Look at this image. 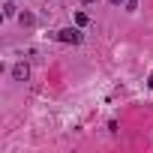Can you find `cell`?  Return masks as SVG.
Returning a JSON list of instances; mask_svg holds the SVG:
<instances>
[{"instance_id":"cell-3","label":"cell","mask_w":153,"mask_h":153,"mask_svg":"<svg viewBox=\"0 0 153 153\" xmlns=\"http://www.w3.org/2000/svg\"><path fill=\"white\" fill-rule=\"evenodd\" d=\"M75 24L84 27V24H87V15H84V12H75Z\"/></svg>"},{"instance_id":"cell-4","label":"cell","mask_w":153,"mask_h":153,"mask_svg":"<svg viewBox=\"0 0 153 153\" xmlns=\"http://www.w3.org/2000/svg\"><path fill=\"white\" fill-rule=\"evenodd\" d=\"M3 15H6V18H12V15H15V6H12V3H6V6H3Z\"/></svg>"},{"instance_id":"cell-1","label":"cell","mask_w":153,"mask_h":153,"mask_svg":"<svg viewBox=\"0 0 153 153\" xmlns=\"http://www.w3.org/2000/svg\"><path fill=\"white\" fill-rule=\"evenodd\" d=\"M57 39H60V42L78 45V42H81V30H78V27H63V30H57Z\"/></svg>"},{"instance_id":"cell-6","label":"cell","mask_w":153,"mask_h":153,"mask_svg":"<svg viewBox=\"0 0 153 153\" xmlns=\"http://www.w3.org/2000/svg\"><path fill=\"white\" fill-rule=\"evenodd\" d=\"M108 3H114V6H120V3H126V0H108Z\"/></svg>"},{"instance_id":"cell-7","label":"cell","mask_w":153,"mask_h":153,"mask_svg":"<svg viewBox=\"0 0 153 153\" xmlns=\"http://www.w3.org/2000/svg\"><path fill=\"white\" fill-rule=\"evenodd\" d=\"M150 87H153V75H150Z\"/></svg>"},{"instance_id":"cell-5","label":"cell","mask_w":153,"mask_h":153,"mask_svg":"<svg viewBox=\"0 0 153 153\" xmlns=\"http://www.w3.org/2000/svg\"><path fill=\"white\" fill-rule=\"evenodd\" d=\"M135 6H138V0H126V9H129V12H132Z\"/></svg>"},{"instance_id":"cell-2","label":"cell","mask_w":153,"mask_h":153,"mask_svg":"<svg viewBox=\"0 0 153 153\" xmlns=\"http://www.w3.org/2000/svg\"><path fill=\"white\" fill-rule=\"evenodd\" d=\"M12 75H15L18 81H27V75H30V69H27V63H18V66L12 69Z\"/></svg>"}]
</instances>
